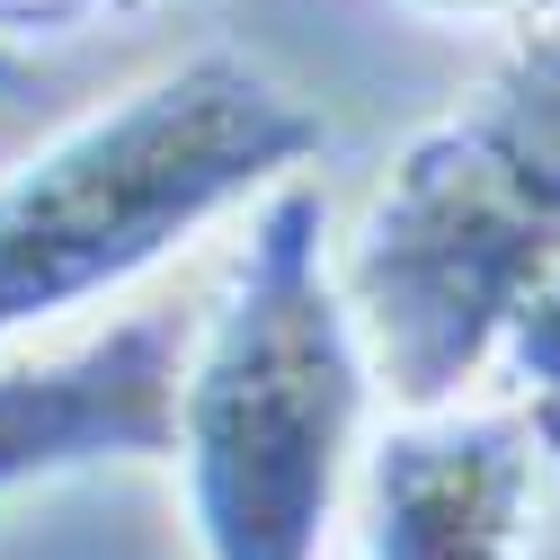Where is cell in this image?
<instances>
[{"label":"cell","instance_id":"cell-1","mask_svg":"<svg viewBox=\"0 0 560 560\" xmlns=\"http://www.w3.org/2000/svg\"><path fill=\"white\" fill-rule=\"evenodd\" d=\"M374 347L329 258V205L285 178L178 383V471L205 560H312L357 463Z\"/></svg>","mask_w":560,"mask_h":560},{"label":"cell","instance_id":"cell-2","mask_svg":"<svg viewBox=\"0 0 560 560\" xmlns=\"http://www.w3.org/2000/svg\"><path fill=\"white\" fill-rule=\"evenodd\" d=\"M320 143L329 125L232 45L72 116L0 178V347L133 285L232 205L276 196Z\"/></svg>","mask_w":560,"mask_h":560},{"label":"cell","instance_id":"cell-3","mask_svg":"<svg viewBox=\"0 0 560 560\" xmlns=\"http://www.w3.org/2000/svg\"><path fill=\"white\" fill-rule=\"evenodd\" d=\"M542 267H560V27L418 133L338 249L400 409H445L499 357V329Z\"/></svg>","mask_w":560,"mask_h":560},{"label":"cell","instance_id":"cell-4","mask_svg":"<svg viewBox=\"0 0 560 560\" xmlns=\"http://www.w3.org/2000/svg\"><path fill=\"white\" fill-rule=\"evenodd\" d=\"M178 383H187L178 312H143L45 365H0V499L62 471L178 454Z\"/></svg>","mask_w":560,"mask_h":560},{"label":"cell","instance_id":"cell-5","mask_svg":"<svg viewBox=\"0 0 560 560\" xmlns=\"http://www.w3.org/2000/svg\"><path fill=\"white\" fill-rule=\"evenodd\" d=\"M534 428L499 409H409L365 454V560H525Z\"/></svg>","mask_w":560,"mask_h":560},{"label":"cell","instance_id":"cell-6","mask_svg":"<svg viewBox=\"0 0 560 560\" xmlns=\"http://www.w3.org/2000/svg\"><path fill=\"white\" fill-rule=\"evenodd\" d=\"M499 357H508V374L560 418V267H542V276H534V294L508 312Z\"/></svg>","mask_w":560,"mask_h":560},{"label":"cell","instance_id":"cell-7","mask_svg":"<svg viewBox=\"0 0 560 560\" xmlns=\"http://www.w3.org/2000/svg\"><path fill=\"white\" fill-rule=\"evenodd\" d=\"M428 27H551L560 0H392Z\"/></svg>","mask_w":560,"mask_h":560},{"label":"cell","instance_id":"cell-8","mask_svg":"<svg viewBox=\"0 0 560 560\" xmlns=\"http://www.w3.org/2000/svg\"><path fill=\"white\" fill-rule=\"evenodd\" d=\"M0 90H27V62H19L10 45H0Z\"/></svg>","mask_w":560,"mask_h":560},{"label":"cell","instance_id":"cell-9","mask_svg":"<svg viewBox=\"0 0 560 560\" xmlns=\"http://www.w3.org/2000/svg\"><path fill=\"white\" fill-rule=\"evenodd\" d=\"M551 428H560V418H551Z\"/></svg>","mask_w":560,"mask_h":560}]
</instances>
